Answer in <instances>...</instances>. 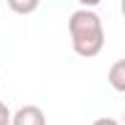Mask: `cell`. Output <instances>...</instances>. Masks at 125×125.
<instances>
[{"instance_id":"cell-5","label":"cell","mask_w":125,"mask_h":125,"mask_svg":"<svg viewBox=\"0 0 125 125\" xmlns=\"http://www.w3.org/2000/svg\"><path fill=\"white\" fill-rule=\"evenodd\" d=\"M10 120H12V110L0 101V125H10Z\"/></svg>"},{"instance_id":"cell-6","label":"cell","mask_w":125,"mask_h":125,"mask_svg":"<svg viewBox=\"0 0 125 125\" xmlns=\"http://www.w3.org/2000/svg\"><path fill=\"white\" fill-rule=\"evenodd\" d=\"M91 125H120V123L113 120V118H98V120H93Z\"/></svg>"},{"instance_id":"cell-2","label":"cell","mask_w":125,"mask_h":125,"mask_svg":"<svg viewBox=\"0 0 125 125\" xmlns=\"http://www.w3.org/2000/svg\"><path fill=\"white\" fill-rule=\"evenodd\" d=\"M10 125H47V115L39 105H22L12 113Z\"/></svg>"},{"instance_id":"cell-4","label":"cell","mask_w":125,"mask_h":125,"mask_svg":"<svg viewBox=\"0 0 125 125\" xmlns=\"http://www.w3.org/2000/svg\"><path fill=\"white\" fill-rule=\"evenodd\" d=\"M8 8L17 15H30L39 8V0H8Z\"/></svg>"},{"instance_id":"cell-1","label":"cell","mask_w":125,"mask_h":125,"mask_svg":"<svg viewBox=\"0 0 125 125\" xmlns=\"http://www.w3.org/2000/svg\"><path fill=\"white\" fill-rule=\"evenodd\" d=\"M66 27H69V37H71V49L81 59H91L103 52L105 30H103L101 17L93 10H86V8L74 10Z\"/></svg>"},{"instance_id":"cell-3","label":"cell","mask_w":125,"mask_h":125,"mask_svg":"<svg viewBox=\"0 0 125 125\" xmlns=\"http://www.w3.org/2000/svg\"><path fill=\"white\" fill-rule=\"evenodd\" d=\"M108 83H110V88L118 91V93L125 91V59H118L115 64L110 66V71H108Z\"/></svg>"}]
</instances>
